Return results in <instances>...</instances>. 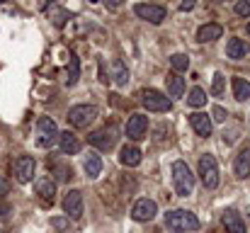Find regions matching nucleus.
<instances>
[{
	"label": "nucleus",
	"mask_w": 250,
	"mask_h": 233,
	"mask_svg": "<svg viewBox=\"0 0 250 233\" xmlns=\"http://www.w3.org/2000/svg\"><path fill=\"white\" fill-rule=\"evenodd\" d=\"M199 219L187 212V209H172L166 214V229L170 233H187V231H199Z\"/></svg>",
	"instance_id": "nucleus-1"
},
{
	"label": "nucleus",
	"mask_w": 250,
	"mask_h": 233,
	"mask_svg": "<svg viewBox=\"0 0 250 233\" xmlns=\"http://www.w3.org/2000/svg\"><path fill=\"white\" fill-rule=\"evenodd\" d=\"M97 117H100V109L95 105H73L68 109V117L66 119H68V124L73 129H87Z\"/></svg>",
	"instance_id": "nucleus-5"
},
{
	"label": "nucleus",
	"mask_w": 250,
	"mask_h": 233,
	"mask_svg": "<svg viewBox=\"0 0 250 233\" xmlns=\"http://www.w3.org/2000/svg\"><path fill=\"white\" fill-rule=\"evenodd\" d=\"M134 12L139 20L144 22H151V24H163L167 17V10L163 5H153V2H136L134 5Z\"/></svg>",
	"instance_id": "nucleus-9"
},
{
	"label": "nucleus",
	"mask_w": 250,
	"mask_h": 233,
	"mask_svg": "<svg viewBox=\"0 0 250 233\" xmlns=\"http://www.w3.org/2000/svg\"><path fill=\"white\" fill-rule=\"evenodd\" d=\"M90 146H95L97 151H112L119 141V129L117 127H104V129H97L87 136Z\"/></svg>",
	"instance_id": "nucleus-6"
},
{
	"label": "nucleus",
	"mask_w": 250,
	"mask_h": 233,
	"mask_svg": "<svg viewBox=\"0 0 250 233\" xmlns=\"http://www.w3.org/2000/svg\"><path fill=\"white\" fill-rule=\"evenodd\" d=\"M141 158H144L141 148L134 146V144H126V146L119 151V163H122L124 168H136V165L141 163Z\"/></svg>",
	"instance_id": "nucleus-20"
},
{
	"label": "nucleus",
	"mask_w": 250,
	"mask_h": 233,
	"mask_svg": "<svg viewBox=\"0 0 250 233\" xmlns=\"http://www.w3.org/2000/svg\"><path fill=\"white\" fill-rule=\"evenodd\" d=\"M221 34H224V27H221V24L207 22V24H202V27L197 29V42H202V44L216 42V39H221Z\"/></svg>",
	"instance_id": "nucleus-19"
},
{
	"label": "nucleus",
	"mask_w": 250,
	"mask_h": 233,
	"mask_svg": "<svg viewBox=\"0 0 250 233\" xmlns=\"http://www.w3.org/2000/svg\"><path fill=\"white\" fill-rule=\"evenodd\" d=\"M248 34H250V22H248Z\"/></svg>",
	"instance_id": "nucleus-38"
},
{
	"label": "nucleus",
	"mask_w": 250,
	"mask_h": 233,
	"mask_svg": "<svg viewBox=\"0 0 250 233\" xmlns=\"http://www.w3.org/2000/svg\"><path fill=\"white\" fill-rule=\"evenodd\" d=\"M34 172H37V160L34 155H17L12 160V175L20 185H27L34 180Z\"/></svg>",
	"instance_id": "nucleus-7"
},
{
	"label": "nucleus",
	"mask_w": 250,
	"mask_h": 233,
	"mask_svg": "<svg viewBox=\"0 0 250 233\" xmlns=\"http://www.w3.org/2000/svg\"><path fill=\"white\" fill-rule=\"evenodd\" d=\"M59 148H61L63 155H78L81 148H83V144H81V139H78L76 134L61 131V136H59Z\"/></svg>",
	"instance_id": "nucleus-16"
},
{
	"label": "nucleus",
	"mask_w": 250,
	"mask_h": 233,
	"mask_svg": "<svg viewBox=\"0 0 250 233\" xmlns=\"http://www.w3.org/2000/svg\"><path fill=\"white\" fill-rule=\"evenodd\" d=\"M187 105L194 107V109L204 107V105H207V90H202V87H192V90L187 92Z\"/></svg>",
	"instance_id": "nucleus-26"
},
{
	"label": "nucleus",
	"mask_w": 250,
	"mask_h": 233,
	"mask_svg": "<svg viewBox=\"0 0 250 233\" xmlns=\"http://www.w3.org/2000/svg\"><path fill=\"white\" fill-rule=\"evenodd\" d=\"M170 170H172V187H175L177 197H189L192 190H194V182H197V177L189 170V165L185 160H175Z\"/></svg>",
	"instance_id": "nucleus-2"
},
{
	"label": "nucleus",
	"mask_w": 250,
	"mask_h": 233,
	"mask_svg": "<svg viewBox=\"0 0 250 233\" xmlns=\"http://www.w3.org/2000/svg\"><path fill=\"white\" fill-rule=\"evenodd\" d=\"M126 139L129 141H144L146 134H148V117L141 114V112H134L126 122V129H124Z\"/></svg>",
	"instance_id": "nucleus-10"
},
{
	"label": "nucleus",
	"mask_w": 250,
	"mask_h": 233,
	"mask_svg": "<svg viewBox=\"0 0 250 233\" xmlns=\"http://www.w3.org/2000/svg\"><path fill=\"white\" fill-rule=\"evenodd\" d=\"M34 194H37L44 204H54V199H56V182H54L49 175L34 177Z\"/></svg>",
	"instance_id": "nucleus-13"
},
{
	"label": "nucleus",
	"mask_w": 250,
	"mask_h": 233,
	"mask_svg": "<svg viewBox=\"0 0 250 233\" xmlns=\"http://www.w3.org/2000/svg\"><path fill=\"white\" fill-rule=\"evenodd\" d=\"M59 127L51 117H39L37 119V146L39 148H51L54 144H59Z\"/></svg>",
	"instance_id": "nucleus-4"
},
{
	"label": "nucleus",
	"mask_w": 250,
	"mask_h": 233,
	"mask_svg": "<svg viewBox=\"0 0 250 233\" xmlns=\"http://www.w3.org/2000/svg\"><path fill=\"white\" fill-rule=\"evenodd\" d=\"M51 229H56L59 233H71V219L68 216H54L51 219Z\"/></svg>",
	"instance_id": "nucleus-31"
},
{
	"label": "nucleus",
	"mask_w": 250,
	"mask_h": 233,
	"mask_svg": "<svg viewBox=\"0 0 250 233\" xmlns=\"http://www.w3.org/2000/svg\"><path fill=\"white\" fill-rule=\"evenodd\" d=\"M49 177L54 180V182H71L73 180V165L71 163H63V160H51L49 158Z\"/></svg>",
	"instance_id": "nucleus-15"
},
{
	"label": "nucleus",
	"mask_w": 250,
	"mask_h": 233,
	"mask_svg": "<svg viewBox=\"0 0 250 233\" xmlns=\"http://www.w3.org/2000/svg\"><path fill=\"white\" fill-rule=\"evenodd\" d=\"M209 233H219V231H209Z\"/></svg>",
	"instance_id": "nucleus-40"
},
{
	"label": "nucleus",
	"mask_w": 250,
	"mask_h": 233,
	"mask_svg": "<svg viewBox=\"0 0 250 233\" xmlns=\"http://www.w3.org/2000/svg\"><path fill=\"white\" fill-rule=\"evenodd\" d=\"M233 10H236V15H238V17H246V20H248L250 17V0H238Z\"/></svg>",
	"instance_id": "nucleus-33"
},
{
	"label": "nucleus",
	"mask_w": 250,
	"mask_h": 233,
	"mask_svg": "<svg viewBox=\"0 0 250 233\" xmlns=\"http://www.w3.org/2000/svg\"><path fill=\"white\" fill-rule=\"evenodd\" d=\"M7 192H10V180L0 175V199H2V197H5Z\"/></svg>",
	"instance_id": "nucleus-36"
},
{
	"label": "nucleus",
	"mask_w": 250,
	"mask_h": 233,
	"mask_svg": "<svg viewBox=\"0 0 250 233\" xmlns=\"http://www.w3.org/2000/svg\"><path fill=\"white\" fill-rule=\"evenodd\" d=\"M197 175H199L204 190H216L219 187V182H221V177H219V163H216V158L211 153H204L199 158V172Z\"/></svg>",
	"instance_id": "nucleus-3"
},
{
	"label": "nucleus",
	"mask_w": 250,
	"mask_h": 233,
	"mask_svg": "<svg viewBox=\"0 0 250 233\" xmlns=\"http://www.w3.org/2000/svg\"><path fill=\"white\" fill-rule=\"evenodd\" d=\"M141 105H144L148 112H170L172 100L167 97L166 92L148 87V90H144V92H141Z\"/></svg>",
	"instance_id": "nucleus-8"
},
{
	"label": "nucleus",
	"mask_w": 250,
	"mask_h": 233,
	"mask_svg": "<svg viewBox=\"0 0 250 233\" xmlns=\"http://www.w3.org/2000/svg\"><path fill=\"white\" fill-rule=\"evenodd\" d=\"M83 170H85V175H87L90 180L100 177V172H102V158H100L97 153H87L83 158Z\"/></svg>",
	"instance_id": "nucleus-24"
},
{
	"label": "nucleus",
	"mask_w": 250,
	"mask_h": 233,
	"mask_svg": "<svg viewBox=\"0 0 250 233\" xmlns=\"http://www.w3.org/2000/svg\"><path fill=\"white\" fill-rule=\"evenodd\" d=\"M189 124L197 131V136H202V139H209L211 131H214V122H211V117L207 112H192L189 114Z\"/></svg>",
	"instance_id": "nucleus-14"
},
{
	"label": "nucleus",
	"mask_w": 250,
	"mask_h": 233,
	"mask_svg": "<svg viewBox=\"0 0 250 233\" xmlns=\"http://www.w3.org/2000/svg\"><path fill=\"white\" fill-rule=\"evenodd\" d=\"M136 192V177L134 175H122V194H134Z\"/></svg>",
	"instance_id": "nucleus-32"
},
{
	"label": "nucleus",
	"mask_w": 250,
	"mask_h": 233,
	"mask_svg": "<svg viewBox=\"0 0 250 233\" xmlns=\"http://www.w3.org/2000/svg\"><path fill=\"white\" fill-rule=\"evenodd\" d=\"M10 216H12V204H7V202L0 199V221H5Z\"/></svg>",
	"instance_id": "nucleus-35"
},
{
	"label": "nucleus",
	"mask_w": 250,
	"mask_h": 233,
	"mask_svg": "<svg viewBox=\"0 0 250 233\" xmlns=\"http://www.w3.org/2000/svg\"><path fill=\"white\" fill-rule=\"evenodd\" d=\"M211 95H214V97H224V95H226V76H224V73H214Z\"/></svg>",
	"instance_id": "nucleus-30"
},
{
	"label": "nucleus",
	"mask_w": 250,
	"mask_h": 233,
	"mask_svg": "<svg viewBox=\"0 0 250 233\" xmlns=\"http://www.w3.org/2000/svg\"><path fill=\"white\" fill-rule=\"evenodd\" d=\"M233 172H236V177H241V180H246L250 175V146H243L238 155H236V160H233Z\"/></svg>",
	"instance_id": "nucleus-21"
},
{
	"label": "nucleus",
	"mask_w": 250,
	"mask_h": 233,
	"mask_svg": "<svg viewBox=\"0 0 250 233\" xmlns=\"http://www.w3.org/2000/svg\"><path fill=\"white\" fill-rule=\"evenodd\" d=\"M166 87H167V97H170V100L182 97V95H185V78H180L177 73H167Z\"/></svg>",
	"instance_id": "nucleus-23"
},
{
	"label": "nucleus",
	"mask_w": 250,
	"mask_h": 233,
	"mask_svg": "<svg viewBox=\"0 0 250 233\" xmlns=\"http://www.w3.org/2000/svg\"><path fill=\"white\" fill-rule=\"evenodd\" d=\"M221 224H224L226 233H246V221L241 219V214L236 209H226L221 216Z\"/></svg>",
	"instance_id": "nucleus-17"
},
{
	"label": "nucleus",
	"mask_w": 250,
	"mask_h": 233,
	"mask_svg": "<svg viewBox=\"0 0 250 233\" xmlns=\"http://www.w3.org/2000/svg\"><path fill=\"white\" fill-rule=\"evenodd\" d=\"M209 117H211V122H219V124H224V122H226V117H229V112H226L224 107H219V105H216V107L211 109V114H209Z\"/></svg>",
	"instance_id": "nucleus-34"
},
{
	"label": "nucleus",
	"mask_w": 250,
	"mask_h": 233,
	"mask_svg": "<svg viewBox=\"0 0 250 233\" xmlns=\"http://www.w3.org/2000/svg\"><path fill=\"white\" fill-rule=\"evenodd\" d=\"M68 85H76L78 78H81V59L76 54H71V61H68Z\"/></svg>",
	"instance_id": "nucleus-29"
},
{
	"label": "nucleus",
	"mask_w": 250,
	"mask_h": 233,
	"mask_svg": "<svg viewBox=\"0 0 250 233\" xmlns=\"http://www.w3.org/2000/svg\"><path fill=\"white\" fill-rule=\"evenodd\" d=\"M192 7H194L192 0H189V2H180V10H182V12H187V10H192Z\"/></svg>",
	"instance_id": "nucleus-37"
},
{
	"label": "nucleus",
	"mask_w": 250,
	"mask_h": 233,
	"mask_svg": "<svg viewBox=\"0 0 250 233\" xmlns=\"http://www.w3.org/2000/svg\"><path fill=\"white\" fill-rule=\"evenodd\" d=\"M248 51H250V46L246 44V39H241V37H231L229 44H226V56H229L231 61H241V59H246Z\"/></svg>",
	"instance_id": "nucleus-18"
},
{
	"label": "nucleus",
	"mask_w": 250,
	"mask_h": 233,
	"mask_svg": "<svg viewBox=\"0 0 250 233\" xmlns=\"http://www.w3.org/2000/svg\"><path fill=\"white\" fill-rule=\"evenodd\" d=\"M129 80H131V73H129L126 64H124L122 59H114V61H112V83H114L117 87H126Z\"/></svg>",
	"instance_id": "nucleus-22"
},
{
	"label": "nucleus",
	"mask_w": 250,
	"mask_h": 233,
	"mask_svg": "<svg viewBox=\"0 0 250 233\" xmlns=\"http://www.w3.org/2000/svg\"><path fill=\"white\" fill-rule=\"evenodd\" d=\"M0 233H7V231H2V229H0Z\"/></svg>",
	"instance_id": "nucleus-39"
},
{
	"label": "nucleus",
	"mask_w": 250,
	"mask_h": 233,
	"mask_svg": "<svg viewBox=\"0 0 250 233\" xmlns=\"http://www.w3.org/2000/svg\"><path fill=\"white\" fill-rule=\"evenodd\" d=\"M231 87H233V97H236L238 102L250 100V80H246V78H241V76H233Z\"/></svg>",
	"instance_id": "nucleus-25"
},
{
	"label": "nucleus",
	"mask_w": 250,
	"mask_h": 233,
	"mask_svg": "<svg viewBox=\"0 0 250 233\" xmlns=\"http://www.w3.org/2000/svg\"><path fill=\"white\" fill-rule=\"evenodd\" d=\"M49 17H51V22H54L56 27H63V24H66V20H71L68 10H63V7H59V5H51Z\"/></svg>",
	"instance_id": "nucleus-28"
},
{
	"label": "nucleus",
	"mask_w": 250,
	"mask_h": 233,
	"mask_svg": "<svg viewBox=\"0 0 250 233\" xmlns=\"http://www.w3.org/2000/svg\"><path fill=\"white\" fill-rule=\"evenodd\" d=\"M61 207H63V214H66L68 219H81L85 212L83 192H81V190H68L66 197H63V202H61Z\"/></svg>",
	"instance_id": "nucleus-12"
},
{
	"label": "nucleus",
	"mask_w": 250,
	"mask_h": 233,
	"mask_svg": "<svg viewBox=\"0 0 250 233\" xmlns=\"http://www.w3.org/2000/svg\"><path fill=\"white\" fill-rule=\"evenodd\" d=\"M170 66H172V73H185L189 68V56L187 54H172L170 56Z\"/></svg>",
	"instance_id": "nucleus-27"
},
{
	"label": "nucleus",
	"mask_w": 250,
	"mask_h": 233,
	"mask_svg": "<svg viewBox=\"0 0 250 233\" xmlns=\"http://www.w3.org/2000/svg\"><path fill=\"white\" fill-rule=\"evenodd\" d=\"M156 214H158V204H156V199H148V197L136 199V202H134V207H131V219H134V221H139V224L153 221V219H156Z\"/></svg>",
	"instance_id": "nucleus-11"
}]
</instances>
